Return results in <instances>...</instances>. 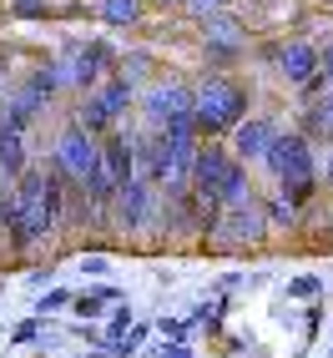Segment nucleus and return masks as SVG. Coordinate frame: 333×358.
<instances>
[{"label": "nucleus", "instance_id": "obj_27", "mask_svg": "<svg viewBox=\"0 0 333 358\" xmlns=\"http://www.w3.org/2000/svg\"><path fill=\"white\" fill-rule=\"evenodd\" d=\"M71 298H76V288H61V282H51V288H41V298H36L31 313H36V318H56V313H66V308H71Z\"/></svg>", "mask_w": 333, "mask_h": 358}, {"label": "nucleus", "instance_id": "obj_34", "mask_svg": "<svg viewBox=\"0 0 333 358\" xmlns=\"http://www.w3.org/2000/svg\"><path fill=\"white\" fill-rule=\"evenodd\" d=\"M237 0H187V15L192 20H202V15H212V10H232Z\"/></svg>", "mask_w": 333, "mask_h": 358}, {"label": "nucleus", "instance_id": "obj_17", "mask_svg": "<svg viewBox=\"0 0 333 358\" xmlns=\"http://www.w3.org/2000/svg\"><path fill=\"white\" fill-rule=\"evenodd\" d=\"M136 96H141V91L122 76V71H111V76L97 86V101L106 106L111 122H132V116H136Z\"/></svg>", "mask_w": 333, "mask_h": 358}, {"label": "nucleus", "instance_id": "obj_11", "mask_svg": "<svg viewBox=\"0 0 333 358\" xmlns=\"http://www.w3.org/2000/svg\"><path fill=\"white\" fill-rule=\"evenodd\" d=\"M273 76L288 86V91H298L308 76H318V41H308V36H283V56H278V66H273Z\"/></svg>", "mask_w": 333, "mask_h": 358}, {"label": "nucleus", "instance_id": "obj_20", "mask_svg": "<svg viewBox=\"0 0 333 358\" xmlns=\"http://www.w3.org/2000/svg\"><path fill=\"white\" fill-rule=\"evenodd\" d=\"M116 71H122V76L141 91V86H152L157 76H162V71H157V56L147 51V45H127V51H122V66H116Z\"/></svg>", "mask_w": 333, "mask_h": 358}, {"label": "nucleus", "instance_id": "obj_13", "mask_svg": "<svg viewBox=\"0 0 333 358\" xmlns=\"http://www.w3.org/2000/svg\"><path fill=\"white\" fill-rule=\"evenodd\" d=\"M101 166L116 177V187L136 177V127H132V122L111 127V131L101 136Z\"/></svg>", "mask_w": 333, "mask_h": 358}, {"label": "nucleus", "instance_id": "obj_39", "mask_svg": "<svg viewBox=\"0 0 333 358\" xmlns=\"http://www.w3.org/2000/svg\"><path fill=\"white\" fill-rule=\"evenodd\" d=\"M76 358H111V348H106V343H97V348H81Z\"/></svg>", "mask_w": 333, "mask_h": 358}, {"label": "nucleus", "instance_id": "obj_28", "mask_svg": "<svg viewBox=\"0 0 333 358\" xmlns=\"http://www.w3.org/2000/svg\"><path fill=\"white\" fill-rule=\"evenodd\" d=\"M132 323H136V308H132L127 298H122V303H111V308H106V318H101V333H106V343H116V338H122V333H127Z\"/></svg>", "mask_w": 333, "mask_h": 358}, {"label": "nucleus", "instance_id": "obj_38", "mask_svg": "<svg viewBox=\"0 0 333 358\" xmlns=\"http://www.w3.org/2000/svg\"><path fill=\"white\" fill-rule=\"evenodd\" d=\"M152 10H187V0H147Z\"/></svg>", "mask_w": 333, "mask_h": 358}, {"label": "nucleus", "instance_id": "obj_18", "mask_svg": "<svg viewBox=\"0 0 333 358\" xmlns=\"http://www.w3.org/2000/svg\"><path fill=\"white\" fill-rule=\"evenodd\" d=\"M31 162H36V157H31V141L20 136V131H10V127H0V182L10 187Z\"/></svg>", "mask_w": 333, "mask_h": 358}, {"label": "nucleus", "instance_id": "obj_41", "mask_svg": "<svg viewBox=\"0 0 333 358\" xmlns=\"http://www.w3.org/2000/svg\"><path fill=\"white\" fill-rule=\"evenodd\" d=\"M51 6H71V0H51Z\"/></svg>", "mask_w": 333, "mask_h": 358}, {"label": "nucleus", "instance_id": "obj_35", "mask_svg": "<svg viewBox=\"0 0 333 358\" xmlns=\"http://www.w3.org/2000/svg\"><path fill=\"white\" fill-rule=\"evenodd\" d=\"M237 288H248V273H218L212 278V293H237Z\"/></svg>", "mask_w": 333, "mask_h": 358}, {"label": "nucleus", "instance_id": "obj_21", "mask_svg": "<svg viewBox=\"0 0 333 358\" xmlns=\"http://www.w3.org/2000/svg\"><path fill=\"white\" fill-rule=\"evenodd\" d=\"M248 197H257L253 166L232 157V166H227V177H222V207H237V202H248Z\"/></svg>", "mask_w": 333, "mask_h": 358}, {"label": "nucleus", "instance_id": "obj_14", "mask_svg": "<svg viewBox=\"0 0 333 358\" xmlns=\"http://www.w3.org/2000/svg\"><path fill=\"white\" fill-rule=\"evenodd\" d=\"M293 127L313 141L318 152H328V147H333V91H323L318 101H303L298 116H293Z\"/></svg>", "mask_w": 333, "mask_h": 358}, {"label": "nucleus", "instance_id": "obj_29", "mask_svg": "<svg viewBox=\"0 0 333 358\" xmlns=\"http://www.w3.org/2000/svg\"><path fill=\"white\" fill-rule=\"evenodd\" d=\"M111 268H116V262H111V252H97V248H81V257H76V273L81 278H91V282H106L111 278Z\"/></svg>", "mask_w": 333, "mask_h": 358}, {"label": "nucleus", "instance_id": "obj_15", "mask_svg": "<svg viewBox=\"0 0 333 358\" xmlns=\"http://www.w3.org/2000/svg\"><path fill=\"white\" fill-rule=\"evenodd\" d=\"M147 0H91V20L97 26H106L111 36L116 31H136V26H147Z\"/></svg>", "mask_w": 333, "mask_h": 358}, {"label": "nucleus", "instance_id": "obj_26", "mask_svg": "<svg viewBox=\"0 0 333 358\" xmlns=\"http://www.w3.org/2000/svg\"><path fill=\"white\" fill-rule=\"evenodd\" d=\"M323 293H328V282H323L318 273H298V278L283 282V298H293V303H313V298H323Z\"/></svg>", "mask_w": 333, "mask_h": 358}, {"label": "nucleus", "instance_id": "obj_8", "mask_svg": "<svg viewBox=\"0 0 333 358\" xmlns=\"http://www.w3.org/2000/svg\"><path fill=\"white\" fill-rule=\"evenodd\" d=\"M51 157L66 166L71 182H86V172H97V166H101V136H91L76 122H66L56 131V141H51Z\"/></svg>", "mask_w": 333, "mask_h": 358}, {"label": "nucleus", "instance_id": "obj_7", "mask_svg": "<svg viewBox=\"0 0 333 358\" xmlns=\"http://www.w3.org/2000/svg\"><path fill=\"white\" fill-rule=\"evenodd\" d=\"M182 111H192V81H182V76H157L152 86H141V96H136L141 127H166Z\"/></svg>", "mask_w": 333, "mask_h": 358}, {"label": "nucleus", "instance_id": "obj_32", "mask_svg": "<svg viewBox=\"0 0 333 358\" xmlns=\"http://www.w3.org/2000/svg\"><path fill=\"white\" fill-rule=\"evenodd\" d=\"M323 318H328V308H323V298H313V303H303V343H313V338H318V328H323Z\"/></svg>", "mask_w": 333, "mask_h": 358}, {"label": "nucleus", "instance_id": "obj_23", "mask_svg": "<svg viewBox=\"0 0 333 358\" xmlns=\"http://www.w3.org/2000/svg\"><path fill=\"white\" fill-rule=\"evenodd\" d=\"M6 20H20V26H56V6L51 0H6Z\"/></svg>", "mask_w": 333, "mask_h": 358}, {"label": "nucleus", "instance_id": "obj_31", "mask_svg": "<svg viewBox=\"0 0 333 358\" xmlns=\"http://www.w3.org/2000/svg\"><path fill=\"white\" fill-rule=\"evenodd\" d=\"M278 56H283V36H268V41H253V51H248V61H257V66H278Z\"/></svg>", "mask_w": 333, "mask_h": 358}, {"label": "nucleus", "instance_id": "obj_3", "mask_svg": "<svg viewBox=\"0 0 333 358\" xmlns=\"http://www.w3.org/2000/svg\"><path fill=\"white\" fill-rule=\"evenodd\" d=\"M268 237H273V227H268V217H263V192H257V197L237 202V207H222L218 227L197 243V252H212V257H248V252H263Z\"/></svg>", "mask_w": 333, "mask_h": 358}, {"label": "nucleus", "instance_id": "obj_5", "mask_svg": "<svg viewBox=\"0 0 333 358\" xmlns=\"http://www.w3.org/2000/svg\"><path fill=\"white\" fill-rule=\"evenodd\" d=\"M157 207H162V192L147 177L122 182L111 197V237H122V243H147L152 237L157 248Z\"/></svg>", "mask_w": 333, "mask_h": 358}, {"label": "nucleus", "instance_id": "obj_9", "mask_svg": "<svg viewBox=\"0 0 333 358\" xmlns=\"http://www.w3.org/2000/svg\"><path fill=\"white\" fill-rule=\"evenodd\" d=\"M116 66H122V45H116V36H111V31L86 36V41H81V51H76V96L97 91Z\"/></svg>", "mask_w": 333, "mask_h": 358}, {"label": "nucleus", "instance_id": "obj_1", "mask_svg": "<svg viewBox=\"0 0 333 358\" xmlns=\"http://www.w3.org/2000/svg\"><path fill=\"white\" fill-rule=\"evenodd\" d=\"M263 172L273 177V187L283 197H288L298 212H308L318 197H323V177H318V147L308 141L298 127H288V131H278L273 141H268V152H263Z\"/></svg>", "mask_w": 333, "mask_h": 358}, {"label": "nucleus", "instance_id": "obj_25", "mask_svg": "<svg viewBox=\"0 0 333 358\" xmlns=\"http://www.w3.org/2000/svg\"><path fill=\"white\" fill-rule=\"evenodd\" d=\"M6 343H10V348H31V343H51V328H45V318H36V313H31V318H20V323H15V328L6 333Z\"/></svg>", "mask_w": 333, "mask_h": 358}, {"label": "nucleus", "instance_id": "obj_40", "mask_svg": "<svg viewBox=\"0 0 333 358\" xmlns=\"http://www.w3.org/2000/svg\"><path fill=\"white\" fill-rule=\"evenodd\" d=\"M328 353H333V328H328Z\"/></svg>", "mask_w": 333, "mask_h": 358}, {"label": "nucleus", "instance_id": "obj_6", "mask_svg": "<svg viewBox=\"0 0 333 358\" xmlns=\"http://www.w3.org/2000/svg\"><path fill=\"white\" fill-rule=\"evenodd\" d=\"M227 166H232V147L222 136H207L197 157H192V172H187V187L197 192L202 207H222V177H227Z\"/></svg>", "mask_w": 333, "mask_h": 358}, {"label": "nucleus", "instance_id": "obj_36", "mask_svg": "<svg viewBox=\"0 0 333 358\" xmlns=\"http://www.w3.org/2000/svg\"><path fill=\"white\" fill-rule=\"evenodd\" d=\"M56 273H61V268H51V262H45V268H31V273H26V288H36V293H41V288H51Z\"/></svg>", "mask_w": 333, "mask_h": 358}, {"label": "nucleus", "instance_id": "obj_22", "mask_svg": "<svg viewBox=\"0 0 333 358\" xmlns=\"http://www.w3.org/2000/svg\"><path fill=\"white\" fill-rule=\"evenodd\" d=\"M263 217H268V227H273V232H293V227L303 222V212H298L288 197H283L278 187H273V192H263Z\"/></svg>", "mask_w": 333, "mask_h": 358}, {"label": "nucleus", "instance_id": "obj_42", "mask_svg": "<svg viewBox=\"0 0 333 358\" xmlns=\"http://www.w3.org/2000/svg\"><path fill=\"white\" fill-rule=\"evenodd\" d=\"M0 15H6V0H0Z\"/></svg>", "mask_w": 333, "mask_h": 358}, {"label": "nucleus", "instance_id": "obj_19", "mask_svg": "<svg viewBox=\"0 0 333 358\" xmlns=\"http://www.w3.org/2000/svg\"><path fill=\"white\" fill-rule=\"evenodd\" d=\"M66 122H76L81 131H91V136H106L111 127H122V122H111L106 116V106L97 101V91H86V96H76V106H71V116Z\"/></svg>", "mask_w": 333, "mask_h": 358}, {"label": "nucleus", "instance_id": "obj_4", "mask_svg": "<svg viewBox=\"0 0 333 358\" xmlns=\"http://www.w3.org/2000/svg\"><path fill=\"white\" fill-rule=\"evenodd\" d=\"M253 51V31L243 26V15L232 10H212L197 20V56H202V71H237Z\"/></svg>", "mask_w": 333, "mask_h": 358}, {"label": "nucleus", "instance_id": "obj_10", "mask_svg": "<svg viewBox=\"0 0 333 358\" xmlns=\"http://www.w3.org/2000/svg\"><path fill=\"white\" fill-rule=\"evenodd\" d=\"M278 131H283V127H278L273 111H253V116H243V122L227 131V147H232L237 162L257 166V162H263V152H268V141H273Z\"/></svg>", "mask_w": 333, "mask_h": 358}, {"label": "nucleus", "instance_id": "obj_30", "mask_svg": "<svg viewBox=\"0 0 333 358\" xmlns=\"http://www.w3.org/2000/svg\"><path fill=\"white\" fill-rule=\"evenodd\" d=\"M192 323H187V313H162L157 318V338H166V343H182V338H192Z\"/></svg>", "mask_w": 333, "mask_h": 358}, {"label": "nucleus", "instance_id": "obj_12", "mask_svg": "<svg viewBox=\"0 0 333 358\" xmlns=\"http://www.w3.org/2000/svg\"><path fill=\"white\" fill-rule=\"evenodd\" d=\"M136 177H147L152 187L172 177V141L157 127H136Z\"/></svg>", "mask_w": 333, "mask_h": 358}, {"label": "nucleus", "instance_id": "obj_24", "mask_svg": "<svg viewBox=\"0 0 333 358\" xmlns=\"http://www.w3.org/2000/svg\"><path fill=\"white\" fill-rule=\"evenodd\" d=\"M152 338H157V323H147V318H136V323H132V328L122 333V338H116V343H106V348H111V358H136V353L147 348Z\"/></svg>", "mask_w": 333, "mask_h": 358}, {"label": "nucleus", "instance_id": "obj_16", "mask_svg": "<svg viewBox=\"0 0 333 358\" xmlns=\"http://www.w3.org/2000/svg\"><path fill=\"white\" fill-rule=\"evenodd\" d=\"M122 298H127V293L116 288V282H97V288H81L76 298H71L66 313L76 318V323H101V318H106V308H111V303H122Z\"/></svg>", "mask_w": 333, "mask_h": 358}, {"label": "nucleus", "instance_id": "obj_33", "mask_svg": "<svg viewBox=\"0 0 333 358\" xmlns=\"http://www.w3.org/2000/svg\"><path fill=\"white\" fill-rule=\"evenodd\" d=\"M147 358H197V343H192V338H182V343H166V338H157V348H152Z\"/></svg>", "mask_w": 333, "mask_h": 358}, {"label": "nucleus", "instance_id": "obj_2", "mask_svg": "<svg viewBox=\"0 0 333 358\" xmlns=\"http://www.w3.org/2000/svg\"><path fill=\"white\" fill-rule=\"evenodd\" d=\"M253 101H257V91H253L248 76H237V71H202L192 81V116H197L202 141L207 136L227 141V131L243 116H253Z\"/></svg>", "mask_w": 333, "mask_h": 358}, {"label": "nucleus", "instance_id": "obj_37", "mask_svg": "<svg viewBox=\"0 0 333 358\" xmlns=\"http://www.w3.org/2000/svg\"><path fill=\"white\" fill-rule=\"evenodd\" d=\"M318 71L328 76V86H333V36H328V41H318Z\"/></svg>", "mask_w": 333, "mask_h": 358}]
</instances>
